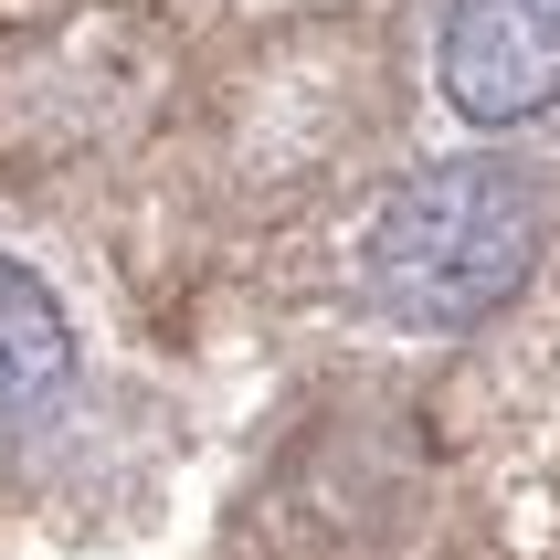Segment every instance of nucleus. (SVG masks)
<instances>
[{
  "mask_svg": "<svg viewBox=\"0 0 560 560\" xmlns=\"http://www.w3.org/2000/svg\"><path fill=\"white\" fill-rule=\"evenodd\" d=\"M539 265V190L498 159H444L371 222V296L402 328H476Z\"/></svg>",
  "mask_w": 560,
  "mask_h": 560,
  "instance_id": "nucleus-1",
  "label": "nucleus"
},
{
  "mask_svg": "<svg viewBox=\"0 0 560 560\" xmlns=\"http://www.w3.org/2000/svg\"><path fill=\"white\" fill-rule=\"evenodd\" d=\"M444 95L476 127H529L560 106V0H455L444 11Z\"/></svg>",
  "mask_w": 560,
  "mask_h": 560,
  "instance_id": "nucleus-2",
  "label": "nucleus"
},
{
  "mask_svg": "<svg viewBox=\"0 0 560 560\" xmlns=\"http://www.w3.org/2000/svg\"><path fill=\"white\" fill-rule=\"evenodd\" d=\"M63 371H74V328H63L54 285L0 254V423L43 412L63 392Z\"/></svg>",
  "mask_w": 560,
  "mask_h": 560,
  "instance_id": "nucleus-3",
  "label": "nucleus"
}]
</instances>
